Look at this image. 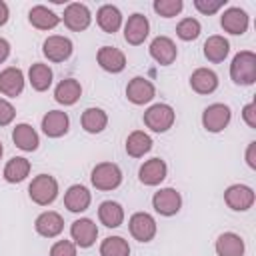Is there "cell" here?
I'll return each mask as SVG.
<instances>
[{
  "label": "cell",
  "instance_id": "cell-41",
  "mask_svg": "<svg viewBox=\"0 0 256 256\" xmlns=\"http://www.w3.org/2000/svg\"><path fill=\"white\" fill-rule=\"evenodd\" d=\"M246 162L252 170H256V142H250L246 148Z\"/></svg>",
  "mask_w": 256,
  "mask_h": 256
},
{
  "label": "cell",
  "instance_id": "cell-21",
  "mask_svg": "<svg viewBox=\"0 0 256 256\" xmlns=\"http://www.w3.org/2000/svg\"><path fill=\"white\" fill-rule=\"evenodd\" d=\"M34 228H36V232H38L40 236H44V238H56V236L64 230V220H62V216H60L58 212L46 210V212H42V214L36 218Z\"/></svg>",
  "mask_w": 256,
  "mask_h": 256
},
{
  "label": "cell",
  "instance_id": "cell-20",
  "mask_svg": "<svg viewBox=\"0 0 256 256\" xmlns=\"http://www.w3.org/2000/svg\"><path fill=\"white\" fill-rule=\"evenodd\" d=\"M90 202H92L90 190L82 184H72L64 194V206L74 214H80V212L88 210Z\"/></svg>",
  "mask_w": 256,
  "mask_h": 256
},
{
  "label": "cell",
  "instance_id": "cell-37",
  "mask_svg": "<svg viewBox=\"0 0 256 256\" xmlns=\"http://www.w3.org/2000/svg\"><path fill=\"white\" fill-rule=\"evenodd\" d=\"M224 4H226V0H194V8L204 16L216 14Z\"/></svg>",
  "mask_w": 256,
  "mask_h": 256
},
{
  "label": "cell",
  "instance_id": "cell-42",
  "mask_svg": "<svg viewBox=\"0 0 256 256\" xmlns=\"http://www.w3.org/2000/svg\"><path fill=\"white\" fill-rule=\"evenodd\" d=\"M10 56V42L6 38H0V64Z\"/></svg>",
  "mask_w": 256,
  "mask_h": 256
},
{
  "label": "cell",
  "instance_id": "cell-31",
  "mask_svg": "<svg viewBox=\"0 0 256 256\" xmlns=\"http://www.w3.org/2000/svg\"><path fill=\"white\" fill-rule=\"evenodd\" d=\"M80 124L88 134H100L108 126V114L102 108H86L82 112Z\"/></svg>",
  "mask_w": 256,
  "mask_h": 256
},
{
  "label": "cell",
  "instance_id": "cell-17",
  "mask_svg": "<svg viewBox=\"0 0 256 256\" xmlns=\"http://www.w3.org/2000/svg\"><path fill=\"white\" fill-rule=\"evenodd\" d=\"M68 128H70V118L62 110H50L42 118V132L48 138H60L68 132Z\"/></svg>",
  "mask_w": 256,
  "mask_h": 256
},
{
  "label": "cell",
  "instance_id": "cell-34",
  "mask_svg": "<svg viewBox=\"0 0 256 256\" xmlns=\"http://www.w3.org/2000/svg\"><path fill=\"white\" fill-rule=\"evenodd\" d=\"M100 256H130L128 240L122 236H108L100 244Z\"/></svg>",
  "mask_w": 256,
  "mask_h": 256
},
{
  "label": "cell",
  "instance_id": "cell-11",
  "mask_svg": "<svg viewBox=\"0 0 256 256\" xmlns=\"http://www.w3.org/2000/svg\"><path fill=\"white\" fill-rule=\"evenodd\" d=\"M148 32H150V22L144 14L134 12L132 16H128L124 24V40L130 46H140L148 38Z\"/></svg>",
  "mask_w": 256,
  "mask_h": 256
},
{
  "label": "cell",
  "instance_id": "cell-5",
  "mask_svg": "<svg viewBox=\"0 0 256 256\" xmlns=\"http://www.w3.org/2000/svg\"><path fill=\"white\" fill-rule=\"evenodd\" d=\"M230 118H232L230 108L226 104H222V102H216V104H210L202 112V126L208 132L218 134V132H222L230 124Z\"/></svg>",
  "mask_w": 256,
  "mask_h": 256
},
{
  "label": "cell",
  "instance_id": "cell-6",
  "mask_svg": "<svg viewBox=\"0 0 256 256\" xmlns=\"http://www.w3.org/2000/svg\"><path fill=\"white\" fill-rule=\"evenodd\" d=\"M152 206L160 216H174L182 208V196L176 188H160L152 196Z\"/></svg>",
  "mask_w": 256,
  "mask_h": 256
},
{
  "label": "cell",
  "instance_id": "cell-35",
  "mask_svg": "<svg viewBox=\"0 0 256 256\" xmlns=\"http://www.w3.org/2000/svg\"><path fill=\"white\" fill-rule=\"evenodd\" d=\"M202 32V26L196 18H182L178 24H176V36L184 42H192L200 36Z\"/></svg>",
  "mask_w": 256,
  "mask_h": 256
},
{
  "label": "cell",
  "instance_id": "cell-15",
  "mask_svg": "<svg viewBox=\"0 0 256 256\" xmlns=\"http://www.w3.org/2000/svg\"><path fill=\"white\" fill-rule=\"evenodd\" d=\"M150 56L160 64V66H170L176 56H178V48L174 44L172 38L168 36H156L152 42H150Z\"/></svg>",
  "mask_w": 256,
  "mask_h": 256
},
{
  "label": "cell",
  "instance_id": "cell-18",
  "mask_svg": "<svg viewBox=\"0 0 256 256\" xmlns=\"http://www.w3.org/2000/svg\"><path fill=\"white\" fill-rule=\"evenodd\" d=\"M166 172H168V166L162 158H150L140 166L138 178L144 186H158L166 178Z\"/></svg>",
  "mask_w": 256,
  "mask_h": 256
},
{
  "label": "cell",
  "instance_id": "cell-4",
  "mask_svg": "<svg viewBox=\"0 0 256 256\" xmlns=\"http://www.w3.org/2000/svg\"><path fill=\"white\" fill-rule=\"evenodd\" d=\"M174 120H176V112H174V108L170 104H162V102L160 104H152L144 112V124L152 132H158V134L168 132L172 128Z\"/></svg>",
  "mask_w": 256,
  "mask_h": 256
},
{
  "label": "cell",
  "instance_id": "cell-25",
  "mask_svg": "<svg viewBox=\"0 0 256 256\" xmlns=\"http://www.w3.org/2000/svg\"><path fill=\"white\" fill-rule=\"evenodd\" d=\"M96 22L106 34H114L122 26V12L114 4H104L96 12Z\"/></svg>",
  "mask_w": 256,
  "mask_h": 256
},
{
  "label": "cell",
  "instance_id": "cell-33",
  "mask_svg": "<svg viewBox=\"0 0 256 256\" xmlns=\"http://www.w3.org/2000/svg\"><path fill=\"white\" fill-rule=\"evenodd\" d=\"M28 80H30V86L36 90V92H46L52 84V70L48 64H42V62H36L30 66L28 70Z\"/></svg>",
  "mask_w": 256,
  "mask_h": 256
},
{
  "label": "cell",
  "instance_id": "cell-32",
  "mask_svg": "<svg viewBox=\"0 0 256 256\" xmlns=\"http://www.w3.org/2000/svg\"><path fill=\"white\" fill-rule=\"evenodd\" d=\"M152 148V138L144 130H134L126 138V154L132 158H142Z\"/></svg>",
  "mask_w": 256,
  "mask_h": 256
},
{
  "label": "cell",
  "instance_id": "cell-38",
  "mask_svg": "<svg viewBox=\"0 0 256 256\" xmlns=\"http://www.w3.org/2000/svg\"><path fill=\"white\" fill-rule=\"evenodd\" d=\"M50 256H76V244L70 240H58L52 244Z\"/></svg>",
  "mask_w": 256,
  "mask_h": 256
},
{
  "label": "cell",
  "instance_id": "cell-9",
  "mask_svg": "<svg viewBox=\"0 0 256 256\" xmlns=\"http://www.w3.org/2000/svg\"><path fill=\"white\" fill-rule=\"evenodd\" d=\"M256 196L254 190L246 184H232L224 190V202L228 204V208L236 210V212H244L248 208H252Z\"/></svg>",
  "mask_w": 256,
  "mask_h": 256
},
{
  "label": "cell",
  "instance_id": "cell-2",
  "mask_svg": "<svg viewBox=\"0 0 256 256\" xmlns=\"http://www.w3.org/2000/svg\"><path fill=\"white\" fill-rule=\"evenodd\" d=\"M90 182L96 190H102V192L116 190L122 184V170L114 162H100L92 168Z\"/></svg>",
  "mask_w": 256,
  "mask_h": 256
},
{
  "label": "cell",
  "instance_id": "cell-29",
  "mask_svg": "<svg viewBox=\"0 0 256 256\" xmlns=\"http://www.w3.org/2000/svg\"><path fill=\"white\" fill-rule=\"evenodd\" d=\"M228 52H230V42L220 34L208 36V40L204 42V56L208 62H214V64L224 62Z\"/></svg>",
  "mask_w": 256,
  "mask_h": 256
},
{
  "label": "cell",
  "instance_id": "cell-3",
  "mask_svg": "<svg viewBox=\"0 0 256 256\" xmlns=\"http://www.w3.org/2000/svg\"><path fill=\"white\" fill-rule=\"evenodd\" d=\"M28 194H30V200L34 204L48 206L58 196V182L50 174H38V176L32 178V182L28 186Z\"/></svg>",
  "mask_w": 256,
  "mask_h": 256
},
{
  "label": "cell",
  "instance_id": "cell-43",
  "mask_svg": "<svg viewBox=\"0 0 256 256\" xmlns=\"http://www.w3.org/2000/svg\"><path fill=\"white\" fill-rule=\"evenodd\" d=\"M8 18H10V8L4 0H0V26H4L8 22Z\"/></svg>",
  "mask_w": 256,
  "mask_h": 256
},
{
  "label": "cell",
  "instance_id": "cell-7",
  "mask_svg": "<svg viewBox=\"0 0 256 256\" xmlns=\"http://www.w3.org/2000/svg\"><path fill=\"white\" fill-rule=\"evenodd\" d=\"M128 230L134 240L150 242L156 236V220L148 212H134L128 220Z\"/></svg>",
  "mask_w": 256,
  "mask_h": 256
},
{
  "label": "cell",
  "instance_id": "cell-16",
  "mask_svg": "<svg viewBox=\"0 0 256 256\" xmlns=\"http://www.w3.org/2000/svg\"><path fill=\"white\" fill-rule=\"evenodd\" d=\"M24 90V72L16 66H8L0 72V92L8 98L20 96Z\"/></svg>",
  "mask_w": 256,
  "mask_h": 256
},
{
  "label": "cell",
  "instance_id": "cell-22",
  "mask_svg": "<svg viewBox=\"0 0 256 256\" xmlns=\"http://www.w3.org/2000/svg\"><path fill=\"white\" fill-rule=\"evenodd\" d=\"M190 88L196 94H212L218 88V76L210 68H196L190 76Z\"/></svg>",
  "mask_w": 256,
  "mask_h": 256
},
{
  "label": "cell",
  "instance_id": "cell-30",
  "mask_svg": "<svg viewBox=\"0 0 256 256\" xmlns=\"http://www.w3.org/2000/svg\"><path fill=\"white\" fill-rule=\"evenodd\" d=\"M98 218L106 228H118L124 222V208L114 200H104L98 206Z\"/></svg>",
  "mask_w": 256,
  "mask_h": 256
},
{
  "label": "cell",
  "instance_id": "cell-8",
  "mask_svg": "<svg viewBox=\"0 0 256 256\" xmlns=\"http://www.w3.org/2000/svg\"><path fill=\"white\" fill-rule=\"evenodd\" d=\"M72 50H74V44L70 38L66 36H60V34H54V36H48L42 44V54L50 60V62H64L72 56Z\"/></svg>",
  "mask_w": 256,
  "mask_h": 256
},
{
  "label": "cell",
  "instance_id": "cell-39",
  "mask_svg": "<svg viewBox=\"0 0 256 256\" xmlns=\"http://www.w3.org/2000/svg\"><path fill=\"white\" fill-rule=\"evenodd\" d=\"M14 116H16L14 106H12L8 100L0 98V126H8V124L14 120Z\"/></svg>",
  "mask_w": 256,
  "mask_h": 256
},
{
  "label": "cell",
  "instance_id": "cell-10",
  "mask_svg": "<svg viewBox=\"0 0 256 256\" xmlns=\"http://www.w3.org/2000/svg\"><path fill=\"white\" fill-rule=\"evenodd\" d=\"M62 20L66 24V28H70L72 32H82L90 26L92 22V14L88 10L86 4L82 2H72L64 8V14H62Z\"/></svg>",
  "mask_w": 256,
  "mask_h": 256
},
{
  "label": "cell",
  "instance_id": "cell-23",
  "mask_svg": "<svg viewBox=\"0 0 256 256\" xmlns=\"http://www.w3.org/2000/svg\"><path fill=\"white\" fill-rule=\"evenodd\" d=\"M82 96V86L76 78H64L58 82L56 90H54V100L58 104H64V106H72L80 100Z\"/></svg>",
  "mask_w": 256,
  "mask_h": 256
},
{
  "label": "cell",
  "instance_id": "cell-40",
  "mask_svg": "<svg viewBox=\"0 0 256 256\" xmlns=\"http://www.w3.org/2000/svg\"><path fill=\"white\" fill-rule=\"evenodd\" d=\"M242 118L250 128H256V102H248L242 108Z\"/></svg>",
  "mask_w": 256,
  "mask_h": 256
},
{
  "label": "cell",
  "instance_id": "cell-28",
  "mask_svg": "<svg viewBox=\"0 0 256 256\" xmlns=\"http://www.w3.org/2000/svg\"><path fill=\"white\" fill-rule=\"evenodd\" d=\"M30 168H32V164H30L28 158H24V156H14V158H10V160L6 162L2 176H4L6 182L18 184V182L26 180V176L30 174Z\"/></svg>",
  "mask_w": 256,
  "mask_h": 256
},
{
  "label": "cell",
  "instance_id": "cell-14",
  "mask_svg": "<svg viewBox=\"0 0 256 256\" xmlns=\"http://www.w3.org/2000/svg\"><path fill=\"white\" fill-rule=\"evenodd\" d=\"M248 14L246 10L238 8V6H232V8H226L220 16V26L224 28V32L228 34H234V36H240L248 30Z\"/></svg>",
  "mask_w": 256,
  "mask_h": 256
},
{
  "label": "cell",
  "instance_id": "cell-13",
  "mask_svg": "<svg viewBox=\"0 0 256 256\" xmlns=\"http://www.w3.org/2000/svg\"><path fill=\"white\" fill-rule=\"evenodd\" d=\"M70 236H72L76 246L90 248L96 242V238H98V226L90 218H78L70 226Z\"/></svg>",
  "mask_w": 256,
  "mask_h": 256
},
{
  "label": "cell",
  "instance_id": "cell-44",
  "mask_svg": "<svg viewBox=\"0 0 256 256\" xmlns=\"http://www.w3.org/2000/svg\"><path fill=\"white\" fill-rule=\"evenodd\" d=\"M2 154H4V146H2V142H0V158H2Z\"/></svg>",
  "mask_w": 256,
  "mask_h": 256
},
{
  "label": "cell",
  "instance_id": "cell-36",
  "mask_svg": "<svg viewBox=\"0 0 256 256\" xmlns=\"http://www.w3.org/2000/svg\"><path fill=\"white\" fill-rule=\"evenodd\" d=\"M154 12L162 18H172V16H178L184 8V2L182 0H154L152 4Z\"/></svg>",
  "mask_w": 256,
  "mask_h": 256
},
{
  "label": "cell",
  "instance_id": "cell-19",
  "mask_svg": "<svg viewBox=\"0 0 256 256\" xmlns=\"http://www.w3.org/2000/svg\"><path fill=\"white\" fill-rule=\"evenodd\" d=\"M96 60L100 64L102 70L110 72V74H118L126 68V56L122 50L114 48V46H102L96 54Z\"/></svg>",
  "mask_w": 256,
  "mask_h": 256
},
{
  "label": "cell",
  "instance_id": "cell-12",
  "mask_svg": "<svg viewBox=\"0 0 256 256\" xmlns=\"http://www.w3.org/2000/svg\"><path fill=\"white\" fill-rule=\"evenodd\" d=\"M156 96V88L150 80L142 78V76H134L128 86H126V98L136 104V106H144L148 102H152V98Z\"/></svg>",
  "mask_w": 256,
  "mask_h": 256
},
{
  "label": "cell",
  "instance_id": "cell-27",
  "mask_svg": "<svg viewBox=\"0 0 256 256\" xmlns=\"http://www.w3.org/2000/svg\"><path fill=\"white\" fill-rule=\"evenodd\" d=\"M12 140H14V144H16L20 150H24V152H32V150H36L38 144H40L38 132H36L30 124H26V122L14 126V130H12Z\"/></svg>",
  "mask_w": 256,
  "mask_h": 256
},
{
  "label": "cell",
  "instance_id": "cell-1",
  "mask_svg": "<svg viewBox=\"0 0 256 256\" xmlns=\"http://www.w3.org/2000/svg\"><path fill=\"white\" fill-rule=\"evenodd\" d=\"M230 78L238 86H252L256 82V54L250 50H242L232 58Z\"/></svg>",
  "mask_w": 256,
  "mask_h": 256
},
{
  "label": "cell",
  "instance_id": "cell-24",
  "mask_svg": "<svg viewBox=\"0 0 256 256\" xmlns=\"http://www.w3.org/2000/svg\"><path fill=\"white\" fill-rule=\"evenodd\" d=\"M28 22L38 28V30H52L60 24V16L56 12H52L50 8L38 4V6H32L30 12H28Z\"/></svg>",
  "mask_w": 256,
  "mask_h": 256
},
{
  "label": "cell",
  "instance_id": "cell-26",
  "mask_svg": "<svg viewBox=\"0 0 256 256\" xmlns=\"http://www.w3.org/2000/svg\"><path fill=\"white\" fill-rule=\"evenodd\" d=\"M244 240L236 232H224L216 240V254L218 256H244Z\"/></svg>",
  "mask_w": 256,
  "mask_h": 256
}]
</instances>
